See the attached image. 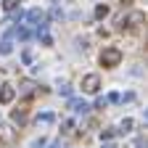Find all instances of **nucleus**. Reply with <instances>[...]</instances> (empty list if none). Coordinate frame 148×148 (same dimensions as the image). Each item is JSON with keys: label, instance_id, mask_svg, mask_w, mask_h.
Wrapping results in <instances>:
<instances>
[{"label": "nucleus", "instance_id": "f257e3e1", "mask_svg": "<svg viewBox=\"0 0 148 148\" xmlns=\"http://www.w3.org/2000/svg\"><path fill=\"white\" fill-rule=\"evenodd\" d=\"M119 64H122V50H119V48L108 45V48H103V50H101V66L114 69V66H119Z\"/></svg>", "mask_w": 148, "mask_h": 148}, {"label": "nucleus", "instance_id": "f03ea898", "mask_svg": "<svg viewBox=\"0 0 148 148\" xmlns=\"http://www.w3.org/2000/svg\"><path fill=\"white\" fill-rule=\"evenodd\" d=\"M82 90L85 92H98L101 90V77L98 74H85L82 77Z\"/></svg>", "mask_w": 148, "mask_h": 148}, {"label": "nucleus", "instance_id": "7ed1b4c3", "mask_svg": "<svg viewBox=\"0 0 148 148\" xmlns=\"http://www.w3.org/2000/svg\"><path fill=\"white\" fill-rule=\"evenodd\" d=\"M24 18H27L29 24H34V27H40V24L45 21V13H42L40 8H29V11L24 13Z\"/></svg>", "mask_w": 148, "mask_h": 148}, {"label": "nucleus", "instance_id": "20e7f679", "mask_svg": "<svg viewBox=\"0 0 148 148\" xmlns=\"http://www.w3.org/2000/svg\"><path fill=\"white\" fill-rule=\"evenodd\" d=\"M16 138H18V132L11 124H0V143H13Z\"/></svg>", "mask_w": 148, "mask_h": 148}, {"label": "nucleus", "instance_id": "39448f33", "mask_svg": "<svg viewBox=\"0 0 148 148\" xmlns=\"http://www.w3.org/2000/svg\"><path fill=\"white\" fill-rule=\"evenodd\" d=\"M13 98H16V87L5 82V85H3V90H0V103H11Z\"/></svg>", "mask_w": 148, "mask_h": 148}, {"label": "nucleus", "instance_id": "423d86ee", "mask_svg": "<svg viewBox=\"0 0 148 148\" xmlns=\"http://www.w3.org/2000/svg\"><path fill=\"white\" fill-rule=\"evenodd\" d=\"M69 108L74 111V114H87L90 111V106L85 101H79V98H69Z\"/></svg>", "mask_w": 148, "mask_h": 148}, {"label": "nucleus", "instance_id": "0eeeda50", "mask_svg": "<svg viewBox=\"0 0 148 148\" xmlns=\"http://www.w3.org/2000/svg\"><path fill=\"white\" fill-rule=\"evenodd\" d=\"M34 82L32 79H21V82H18V92H21V95H32V92H34Z\"/></svg>", "mask_w": 148, "mask_h": 148}, {"label": "nucleus", "instance_id": "6e6552de", "mask_svg": "<svg viewBox=\"0 0 148 148\" xmlns=\"http://www.w3.org/2000/svg\"><path fill=\"white\" fill-rule=\"evenodd\" d=\"M143 21H145V13H140V11L130 13V18H127V24H130V27H140Z\"/></svg>", "mask_w": 148, "mask_h": 148}, {"label": "nucleus", "instance_id": "1a4fd4ad", "mask_svg": "<svg viewBox=\"0 0 148 148\" xmlns=\"http://www.w3.org/2000/svg\"><path fill=\"white\" fill-rule=\"evenodd\" d=\"M13 50V42H11V37H3V40H0V53L3 56H8Z\"/></svg>", "mask_w": 148, "mask_h": 148}, {"label": "nucleus", "instance_id": "9d476101", "mask_svg": "<svg viewBox=\"0 0 148 148\" xmlns=\"http://www.w3.org/2000/svg\"><path fill=\"white\" fill-rule=\"evenodd\" d=\"M132 119H122V124H119V130H116V132H122V135H127V132H132Z\"/></svg>", "mask_w": 148, "mask_h": 148}, {"label": "nucleus", "instance_id": "9b49d317", "mask_svg": "<svg viewBox=\"0 0 148 148\" xmlns=\"http://www.w3.org/2000/svg\"><path fill=\"white\" fill-rule=\"evenodd\" d=\"M53 119H56V116L50 114V111H42V114L37 116V124H53Z\"/></svg>", "mask_w": 148, "mask_h": 148}, {"label": "nucleus", "instance_id": "f8f14e48", "mask_svg": "<svg viewBox=\"0 0 148 148\" xmlns=\"http://www.w3.org/2000/svg\"><path fill=\"white\" fill-rule=\"evenodd\" d=\"M11 119H13V122H18V124H21V122L27 119V108H16V111H13V114H11Z\"/></svg>", "mask_w": 148, "mask_h": 148}, {"label": "nucleus", "instance_id": "ddd939ff", "mask_svg": "<svg viewBox=\"0 0 148 148\" xmlns=\"http://www.w3.org/2000/svg\"><path fill=\"white\" fill-rule=\"evenodd\" d=\"M18 3H21V0H3V8L8 13H13V11H18Z\"/></svg>", "mask_w": 148, "mask_h": 148}, {"label": "nucleus", "instance_id": "4468645a", "mask_svg": "<svg viewBox=\"0 0 148 148\" xmlns=\"http://www.w3.org/2000/svg\"><path fill=\"white\" fill-rule=\"evenodd\" d=\"M108 16V5H98L95 8V18H106Z\"/></svg>", "mask_w": 148, "mask_h": 148}, {"label": "nucleus", "instance_id": "2eb2a0df", "mask_svg": "<svg viewBox=\"0 0 148 148\" xmlns=\"http://www.w3.org/2000/svg\"><path fill=\"white\" fill-rule=\"evenodd\" d=\"M61 16H64V11H61L58 5H53V8H50V18H53V21H58Z\"/></svg>", "mask_w": 148, "mask_h": 148}, {"label": "nucleus", "instance_id": "dca6fc26", "mask_svg": "<svg viewBox=\"0 0 148 148\" xmlns=\"http://www.w3.org/2000/svg\"><path fill=\"white\" fill-rule=\"evenodd\" d=\"M40 42H42V45H48V48H50V45H53V37H50V34H48V32H45V34H40Z\"/></svg>", "mask_w": 148, "mask_h": 148}, {"label": "nucleus", "instance_id": "f3484780", "mask_svg": "<svg viewBox=\"0 0 148 148\" xmlns=\"http://www.w3.org/2000/svg\"><path fill=\"white\" fill-rule=\"evenodd\" d=\"M58 92H61V95H66V98H71V87H69V85H58Z\"/></svg>", "mask_w": 148, "mask_h": 148}, {"label": "nucleus", "instance_id": "a211bd4d", "mask_svg": "<svg viewBox=\"0 0 148 148\" xmlns=\"http://www.w3.org/2000/svg\"><path fill=\"white\" fill-rule=\"evenodd\" d=\"M116 132H114V130H103V132H101V140H111V138H114Z\"/></svg>", "mask_w": 148, "mask_h": 148}, {"label": "nucleus", "instance_id": "6ab92c4d", "mask_svg": "<svg viewBox=\"0 0 148 148\" xmlns=\"http://www.w3.org/2000/svg\"><path fill=\"white\" fill-rule=\"evenodd\" d=\"M64 132H66V135H69V132H74V122H71V119H66V122H64Z\"/></svg>", "mask_w": 148, "mask_h": 148}, {"label": "nucleus", "instance_id": "aec40b11", "mask_svg": "<svg viewBox=\"0 0 148 148\" xmlns=\"http://www.w3.org/2000/svg\"><path fill=\"white\" fill-rule=\"evenodd\" d=\"M21 61H24V64H32V53H29V50L21 53Z\"/></svg>", "mask_w": 148, "mask_h": 148}, {"label": "nucleus", "instance_id": "412c9836", "mask_svg": "<svg viewBox=\"0 0 148 148\" xmlns=\"http://www.w3.org/2000/svg\"><path fill=\"white\" fill-rule=\"evenodd\" d=\"M106 106H108L106 98H98V101H95V108H106Z\"/></svg>", "mask_w": 148, "mask_h": 148}, {"label": "nucleus", "instance_id": "4be33fe9", "mask_svg": "<svg viewBox=\"0 0 148 148\" xmlns=\"http://www.w3.org/2000/svg\"><path fill=\"white\" fill-rule=\"evenodd\" d=\"M50 148H61V143H53V145H50Z\"/></svg>", "mask_w": 148, "mask_h": 148}]
</instances>
